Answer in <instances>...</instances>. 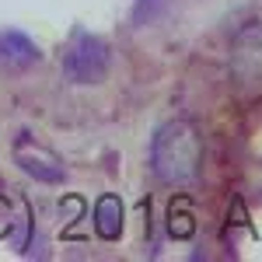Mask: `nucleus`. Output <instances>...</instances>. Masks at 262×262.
Segmentation results:
<instances>
[{"label": "nucleus", "instance_id": "1", "mask_svg": "<svg viewBox=\"0 0 262 262\" xmlns=\"http://www.w3.org/2000/svg\"><path fill=\"white\" fill-rule=\"evenodd\" d=\"M150 168L164 185H185L203 168V140L200 129L185 119H171L150 140Z\"/></svg>", "mask_w": 262, "mask_h": 262}, {"label": "nucleus", "instance_id": "2", "mask_svg": "<svg viewBox=\"0 0 262 262\" xmlns=\"http://www.w3.org/2000/svg\"><path fill=\"white\" fill-rule=\"evenodd\" d=\"M63 70H67V77L74 84H95L105 77V70H108V46L95 35H74L70 42V49L63 53Z\"/></svg>", "mask_w": 262, "mask_h": 262}, {"label": "nucleus", "instance_id": "3", "mask_svg": "<svg viewBox=\"0 0 262 262\" xmlns=\"http://www.w3.org/2000/svg\"><path fill=\"white\" fill-rule=\"evenodd\" d=\"M14 164H18L28 179L46 182V185H60V182L67 179L63 161L49 150V147L35 143L32 137H18V140H14Z\"/></svg>", "mask_w": 262, "mask_h": 262}, {"label": "nucleus", "instance_id": "4", "mask_svg": "<svg viewBox=\"0 0 262 262\" xmlns=\"http://www.w3.org/2000/svg\"><path fill=\"white\" fill-rule=\"evenodd\" d=\"M231 74L242 84L262 81V25H245L231 39Z\"/></svg>", "mask_w": 262, "mask_h": 262}, {"label": "nucleus", "instance_id": "5", "mask_svg": "<svg viewBox=\"0 0 262 262\" xmlns=\"http://www.w3.org/2000/svg\"><path fill=\"white\" fill-rule=\"evenodd\" d=\"M122 221H126V210H122V200L116 192H105L95 203V234L101 242H116L122 234Z\"/></svg>", "mask_w": 262, "mask_h": 262}, {"label": "nucleus", "instance_id": "6", "mask_svg": "<svg viewBox=\"0 0 262 262\" xmlns=\"http://www.w3.org/2000/svg\"><path fill=\"white\" fill-rule=\"evenodd\" d=\"M39 60V46L25 32H0V67H32Z\"/></svg>", "mask_w": 262, "mask_h": 262}, {"label": "nucleus", "instance_id": "7", "mask_svg": "<svg viewBox=\"0 0 262 262\" xmlns=\"http://www.w3.org/2000/svg\"><path fill=\"white\" fill-rule=\"evenodd\" d=\"M168 234L179 238V242L196 234V213H192V206L185 200H175L168 206Z\"/></svg>", "mask_w": 262, "mask_h": 262}]
</instances>
